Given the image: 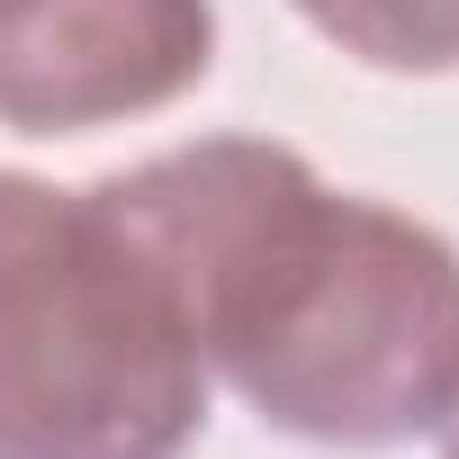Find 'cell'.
<instances>
[{"mask_svg":"<svg viewBox=\"0 0 459 459\" xmlns=\"http://www.w3.org/2000/svg\"><path fill=\"white\" fill-rule=\"evenodd\" d=\"M298 19L378 73H459V0H298Z\"/></svg>","mask_w":459,"mask_h":459,"instance_id":"4","label":"cell"},{"mask_svg":"<svg viewBox=\"0 0 459 459\" xmlns=\"http://www.w3.org/2000/svg\"><path fill=\"white\" fill-rule=\"evenodd\" d=\"M432 432H441V459H459V396H450V414H441Z\"/></svg>","mask_w":459,"mask_h":459,"instance_id":"5","label":"cell"},{"mask_svg":"<svg viewBox=\"0 0 459 459\" xmlns=\"http://www.w3.org/2000/svg\"><path fill=\"white\" fill-rule=\"evenodd\" d=\"M207 360L100 189L0 171V459H180Z\"/></svg>","mask_w":459,"mask_h":459,"instance_id":"2","label":"cell"},{"mask_svg":"<svg viewBox=\"0 0 459 459\" xmlns=\"http://www.w3.org/2000/svg\"><path fill=\"white\" fill-rule=\"evenodd\" d=\"M207 55V0H0V126L82 135L171 108Z\"/></svg>","mask_w":459,"mask_h":459,"instance_id":"3","label":"cell"},{"mask_svg":"<svg viewBox=\"0 0 459 459\" xmlns=\"http://www.w3.org/2000/svg\"><path fill=\"white\" fill-rule=\"evenodd\" d=\"M100 207L180 307L198 360L262 423L387 450L459 396V253L432 225L333 198L289 144L216 135L100 180Z\"/></svg>","mask_w":459,"mask_h":459,"instance_id":"1","label":"cell"}]
</instances>
